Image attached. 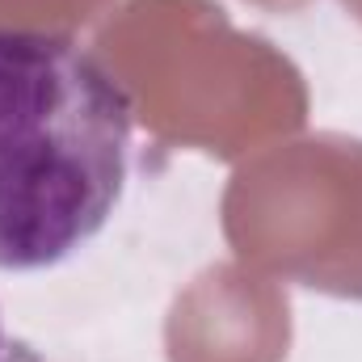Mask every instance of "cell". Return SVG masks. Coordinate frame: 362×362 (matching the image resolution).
<instances>
[{"label":"cell","mask_w":362,"mask_h":362,"mask_svg":"<svg viewBox=\"0 0 362 362\" xmlns=\"http://www.w3.org/2000/svg\"><path fill=\"white\" fill-rule=\"evenodd\" d=\"M135 101L76 38L0 30V270L68 262L131 173Z\"/></svg>","instance_id":"6da1fadb"},{"label":"cell","mask_w":362,"mask_h":362,"mask_svg":"<svg viewBox=\"0 0 362 362\" xmlns=\"http://www.w3.org/2000/svg\"><path fill=\"white\" fill-rule=\"evenodd\" d=\"M0 362H17V346H13V337L4 329V316H0Z\"/></svg>","instance_id":"7a4b0ae2"}]
</instances>
